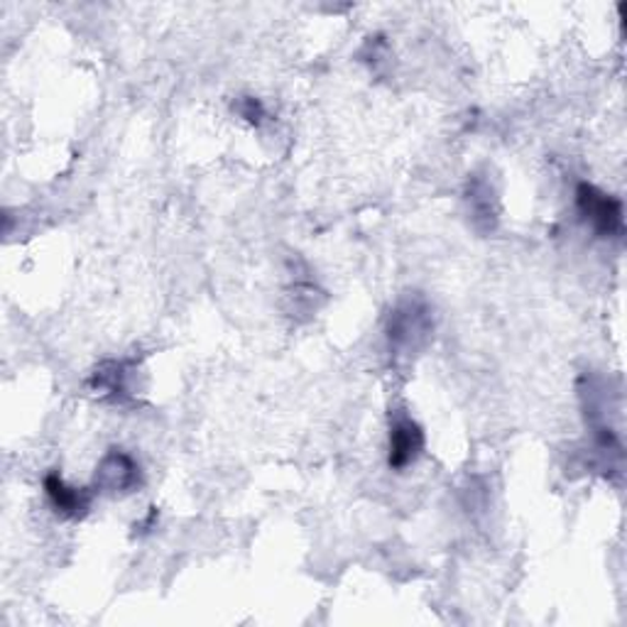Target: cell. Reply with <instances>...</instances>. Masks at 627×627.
<instances>
[{"label":"cell","mask_w":627,"mask_h":627,"mask_svg":"<svg viewBox=\"0 0 627 627\" xmlns=\"http://www.w3.org/2000/svg\"><path fill=\"white\" fill-rule=\"evenodd\" d=\"M387 343L399 355H413L425 349L435 331V319L425 299H403L387 317Z\"/></svg>","instance_id":"cell-1"},{"label":"cell","mask_w":627,"mask_h":627,"mask_svg":"<svg viewBox=\"0 0 627 627\" xmlns=\"http://www.w3.org/2000/svg\"><path fill=\"white\" fill-rule=\"evenodd\" d=\"M238 113H241L248 123L261 125V121L265 118V106L253 99V96H245V99L238 103Z\"/></svg>","instance_id":"cell-8"},{"label":"cell","mask_w":627,"mask_h":627,"mask_svg":"<svg viewBox=\"0 0 627 627\" xmlns=\"http://www.w3.org/2000/svg\"><path fill=\"white\" fill-rule=\"evenodd\" d=\"M94 485L103 493L125 495L138 491L143 485V473H140L138 461L123 449H111L96 466Z\"/></svg>","instance_id":"cell-3"},{"label":"cell","mask_w":627,"mask_h":627,"mask_svg":"<svg viewBox=\"0 0 627 627\" xmlns=\"http://www.w3.org/2000/svg\"><path fill=\"white\" fill-rule=\"evenodd\" d=\"M576 209L598 238H620L625 231L623 201L613 194H605L588 182L576 187Z\"/></svg>","instance_id":"cell-2"},{"label":"cell","mask_w":627,"mask_h":627,"mask_svg":"<svg viewBox=\"0 0 627 627\" xmlns=\"http://www.w3.org/2000/svg\"><path fill=\"white\" fill-rule=\"evenodd\" d=\"M466 199H469V209H471L475 229L493 231L495 223H497V199H495V191L491 187V182L485 177L475 175L469 182Z\"/></svg>","instance_id":"cell-6"},{"label":"cell","mask_w":627,"mask_h":627,"mask_svg":"<svg viewBox=\"0 0 627 627\" xmlns=\"http://www.w3.org/2000/svg\"><path fill=\"white\" fill-rule=\"evenodd\" d=\"M91 387L96 393L113 399L131 395V363L128 361H106L96 367L91 375Z\"/></svg>","instance_id":"cell-7"},{"label":"cell","mask_w":627,"mask_h":627,"mask_svg":"<svg viewBox=\"0 0 627 627\" xmlns=\"http://www.w3.org/2000/svg\"><path fill=\"white\" fill-rule=\"evenodd\" d=\"M45 495L54 513L67 517V520H79L91 507V493L84 488H72V485L62 479L59 473L45 475Z\"/></svg>","instance_id":"cell-5"},{"label":"cell","mask_w":627,"mask_h":627,"mask_svg":"<svg viewBox=\"0 0 627 627\" xmlns=\"http://www.w3.org/2000/svg\"><path fill=\"white\" fill-rule=\"evenodd\" d=\"M421 451H425V431L413 417L397 415L391 425V453H387L391 469H409L421 457Z\"/></svg>","instance_id":"cell-4"}]
</instances>
